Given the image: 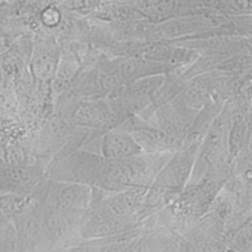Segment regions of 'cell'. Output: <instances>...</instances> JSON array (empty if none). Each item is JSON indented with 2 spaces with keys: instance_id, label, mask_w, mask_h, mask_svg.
I'll list each match as a JSON object with an SVG mask.
<instances>
[{
  "instance_id": "obj_1",
  "label": "cell",
  "mask_w": 252,
  "mask_h": 252,
  "mask_svg": "<svg viewBox=\"0 0 252 252\" xmlns=\"http://www.w3.org/2000/svg\"><path fill=\"white\" fill-rule=\"evenodd\" d=\"M172 154L143 152L122 158H104L101 171L94 186L105 192H117L135 187L149 188Z\"/></svg>"
},
{
  "instance_id": "obj_2",
  "label": "cell",
  "mask_w": 252,
  "mask_h": 252,
  "mask_svg": "<svg viewBox=\"0 0 252 252\" xmlns=\"http://www.w3.org/2000/svg\"><path fill=\"white\" fill-rule=\"evenodd\" d=\"M199 145L200 142L186 143L171 155L148 188L143 209L158 205L164 197H171L185 187L194 166Z\"/></svg>"
},
{
  "instance_id": "obj_3",
  "label": "cell",
  "mask_w": 252,
  "mask_h": 252,
  "mask_svg": "<svg viewBox=\"0 0 252 252\" xmlns=\"http://www.w3.org/2000/svg\"><path fill=\"white\" fill-rule=\"evenodd\" d=\"M103 161L101 155L80 148L58 158L50 167L49 177L51 180L94 186Z\"/></svg>"
},
{
  "instance_id": "obj_4",
  "label": "cell",
  "mask_w": 252,
  "mask_h": 252,
  "mask_svg": "<svg viewBox=\"0 0 252 252\" xmlns=\"http://www.w3.org/2000/svg\"><path fill=\"white\" fill-rule=\"evenodd\" d=\"M139 224L137 217L115 215L96 202L87 209L78 234L83 240L94 239L128 231L139 227Z\"/></svg>"
},
{
  "instance_id": "obj_5",
  "label": "cell",
  "mask_w": 252,
  "mask_h": 252,
  "mask_svg": "<svg viewBox=\"0 0 252 252\" xmlns=\"http://www.w3.org/2000/svg\"><path fill=\"white\" fill-rule=\"evenodd\" d=\"M93 198V186L50 180L44 206L53 210H87Z\"/></svg>"
},
{
  "instance_id": "obj_6",
  "label": "cell",
  "mask_w": 252,
  "mask_h": 252,
  "mask_svg": "<svg viewBox=\"0 0 252 252\" xmlns=\"http://www.w3.org/2000/svg\"><path fill=\"white\" fill-rule=\"evenodd\" d=\"M87 210H53L44 206L40 216L42 235L52 243L69 239L84 220Z\"/></svg>"
},
{
  "instance_id": "obj_7",
  "label": "cell",
  "mask_w": 252,
  "mask_h": 252,
  "mask_svg": "<svg viewBox=\"0 0 252 252\" xmlns=\"http://www.w3.org/2000/svg\"><path fill=\"white\" fill-rule=\"evenodd\" d=\"M72 120L80 128L99 133H104L118 124V118L106 97L87 98L79 101L73 112Z\"/></svg>"
},
{
  "instance_id": "obj_8",
  "label": "cell",
  "mask_w": 252,
  "mask_h": 252,
  "mask_svg": "<svg viewBox=\"0 0 252 252\" xmlns=\"http://www.w3.org/2000/svg\"><path fill=\"white\" fill-rule=\"evenodd\" d=\"M147 191L148 188L135 187L117 192H104L97 202L115 215L138 218L144 208Z\"/></svg>"
},
{
  "instance_id": "obj_9",
  "label": "cell",
  "mask_w": 252,
  "mask_h": 252,
  "mask_svg": "<svg viewBox=\"0 0 252 252\" xmlns=\"http://www.w3.org/2000/svg\"><path fill=\"white\" fill-rule=\"evenodd\" d=\"M131 134L146 153H174L186 144L185 139L163 131L149 120L141 129Z\"/></svg>"
},
{
  "instance_id": "obj_10",
  "label": "cell",
  "mask_w": 252,
  "mask_h": 252,
  "mask_svg": "<svg viewBox=\"0 0 252 252\" xmlns=\"http://www.w3.org/2000/svg\"><path fill=\"white\" fill-rule=\"evenodd\" d=\"M140 153L143 150L130 132L115 126L100 135L99 154L104 158H122Z\"/></svg>"
},
{
  "instance_id": "obj_11",
  "label": "cell",
  "mask_w": 252,
  "mask_h": 252,
  "mask_svg": "<svg viewBox=\"0 0 252 252\" xmlns=\"http://www.w3.org/2000/svg\"><path fill=\"white\" fill-rule=\"evenodd\" d=\"M98 0H67V6L78 13H90L97 8Z\"/></svg>"
},
{
  "instance_id": "obj_12",
  "label": "cell",
  "mask_w": 252,
  "mask_h": 252,
  "mask_svg": "<svg viewBox=\"0 0 252 252\" xmlns=\"http://www.w3.org/2000/svg\"><path fill=\"white\" fill-rule=\"evenodd\" d=\"M42 20L45 25L49 27L56 26L61 20V13L57 9V7L49 6L42 13Z\"/></svg>"
}]
</instances>
